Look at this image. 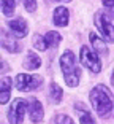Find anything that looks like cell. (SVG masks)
I'll use <instances>...</instances> for the list:
<instances>
[{"label":"cell","mask_w":114,"mask_h":124,"mask_svg":"<svg viewBox=\"0 0 114 124\" xmlns=\"http://www.w3.org/2000/svg\"><path fill=\"white\" fill-rule=\"evenodd\" d=\"M59 64H60V70L63 73V80H65L67 86L76 88L78 84H79V80H81V67L78 65L76 56L70 49H67L60 56Z\"/></svg>","instance_id":"cell-2"},{"label":"cell","mask_w":114,"mask_h":124,"mask_svg":"<svg viewBox=\"0 0 114 124\" xmlns=\"http://www.w3.org/2000/svg\"><path fill=\"white\" fill-rule=\"evenodd\" d=\"M52 22L57 27H67L70 22V11L65 7H57L52 15Z\"/></svg>","instance_id":"cell-10"},{"label":"cell","mask_w":114,"mask_h":124,"mask_svg":"<svg viewBox=\"0 0 114 124\" xmlns=\"http://www.w3.org/2000/svg\"><path fill=\"white\" fill-rule=\"evenodd\" d=\"M49 97L54 103H60L63 99V91L57 83H51L49 84Z\"/></svg>","instance_id":"cell-17"},{"label":"cell","mask_w":114,"mask_h":124,"mask_svg":"<svg viewBox=\"0 0 114 124\" xmlns=\"http://www.w3.org/2000/svg\"><path fill=\"white\" fill-rule=\"evenodd\" d=\"M8 29H10V32L14 37H18V38H24L29 33V26H27V21L24 18L11 19L8 22Z\"/></svg>","instance_id":"cell-9"},{"label":"cell","mask_w":114,"mask_h":124,"mask_svg":"<svg viewBox=\"0 0 114 124\" xmlns=\"http://www.w3.org/2000/svg\"><path fill=\"white\" fill-rule=\"evenodd\" d=\"M21 0H0V8H2V13H3L7 18H11L14 15L16 7L19 5Z\"/></svg>","instance_id":"cell-16"},{"label":"cell","mask_w":114,"mask_h":124,"mask_svg":"<svg viewBox=\"0 0 114 124\" xmlns=\"http://www.w3.org/2000/svg\"><path fill=\"white\" fill-rule=\"evenodd\" d=\"M44 38V43H46V48H57L60 45V41H62V35H60L59 32H55V30H49V32H46L43 35Z\"/></svg>","instance_id":"cell-15"},{"label":"cell","mask_w":114,"mask_h":124,"mask_svg":"<svg viewBox=\"0 0 114 124\" xmlns=\"http://www.w3.org/2000/svg\"><path fill=\"white\" fill-rule=\"evenodd\" d=\"M22 65H24V69L26 70H37L41 67V57L37 54V53L33 51H29L26 54V57H24V62H22Z\"/></svg>","instance_id":"cell-13"},{"label":"cell","mask_w":114,"mask_h":124,"mask_svg":"<svg viewBox=\"0 0 114 124\" xmlns=\"http://www.w3.org/2000/svg\"><path fill=\"white\" fill-rule=\"evenodd\" d=\"M89 40H90L94 51H95L97 54H106V53H108L106 41H105L101 37H98L95 32H90V33H89Z\"/></svg>","instance_id":"cell-14"},{"label":"cell","mask_w":114,"mask_h":124,"mask_svg":"<svg viewBox=\"0 0 114 124\" xmlns=\"http://www.w3.org/2000/svg\"><path fill=\"white\" fill-rule=\"evenodd\" d=\"M0 43H2L3 49H7L8 53H11V54H18V53H21V49H22V43L18 40V37L10 35L7 30H2Z\"/></svg>","instance_id":"cell-7"},{"label":"cell","mask_w":114,"mask_h":124,"mask_svg":"<svg viewBox=\"0 0 114 124\" xmlns=\"http://www.w3.org/2000/svg\"><path fill=\"white\" fill-rule=\"evenodd\" d=\"M74 111H76V115L79 116V123L81 124H95V119H94L92 113L89 111V108L84 103L78 102L76 105H74Z\"/></svg>","instance_id":"cell-12"},{"label":"cell","mask_w":114,"mask_h":124,"mask_svg":"<svg viewBox=\"0 0 114 124\" xmlns=\"http://www.w3.org/2000/svg\"><path fill=\"white\" fill-rule=\"evenodd\" d=\"M33 46L37 48L38 51H46V49H48V48H46V43H44L43 35H40V33L33 35Z\"/></svg>","instance_id":"cell-18"},{"label":"cell","mask_w":114,"mask_h":124,"mask_svg":"<svg viewBox=\"0 0 114 124\" xmlns=\"http://www.w3.org/2000/svg\"><path fill=\"white\" fill-rule=\"evenodd\" d=\"M89 100L94 111L101 118H106L114 108V95L105 84H97L89 94Z\"/></svg>","instance_id":"cell-1"},{"label":"cell","mask_w":114,"mask_h":124,"mask_svg":"<svg viewBox=\"0 0 114 124\" xmlns=\"http://www.w3.org/2000/svg\"><path fill=\"white\" fill-rule=\"evenodd\" d=\"M54 2H71V0H54Z\"/></svg>","instance_id":"cell-24"},{"label":"cell","mask_w":114,"mask_h":124,"mask_svg":"<svg viewBox=\"0 0 114 124\" xmlns=\"http://www.w3.org/2000/svg\"><path fill=\"white\" fill-rule=\"evenodd\" d=\"M11 70V67L8 65V62H5L3 59H2V56H0V75H3V73H8Z\"/></svg>","instance_id":"cell-21"},{"label":"cell","mask_w":114,"mask_h":124,"mask_svg":"<svg viewBox=\"0 0 114 124\" xmlns=\"http://www.w3.org/2000/svg\"><path fill=\"white\" fill-rule=\"evenodd\" d=\"M94 22L97 26V30L100 35L103 37V40L108 43H114V24L111 22L109 15L105 10H98L94 16Z\"/></svg>","instance_id":"cell-3"},{"label":"cell","mask_w":114,"mask_h":124,"mask_svg":"<svg viewBox=\"0 0 114 124\" xmlns=\"http://www.w3.org/2000/svg\"><path fill=\"white\" fill-rule=\"evenodd\" d=\"M111 83H113V86H114V69H113V73H111Z\"/></svg>","instance_id":"cell-23"},{"label":"cell","mask_w":114,"mask_h":124,"mask_svg":"<svg viewBox=\"0 0 114 124\" xmlns=\"http://www.w3.org/2000/svg\"><path fill=\"white\" fill-rule=\"evenodd\" d=\"M101 3H103L105 8H108V10L114 15V0H101Z\"/></svg>","instance_id":"cell-22"},{"label":"cell","mask_w":114,"mask_h":124,"mask_svg":"<svg viewBox=\"0 0 114 124\" xmlns=\"http://www.w3.org/2000/svg\"><path fill=\"white\" fill-rule=\"evenodd\" d=\"M55 124H74V121L71 119L68 115H57L55 116Z\"/></svg>","instance_id":"cell-19"},{"label":"cell","mask_w":114,"mask_h":124,"mask_svg":"<svg viewBox=\"0 0 114 124\" xmlns=\"http://www.w3.org/2000/svg\"><path fill=\"white\" fill-rule=\"evenodd\" d=\"M11 88H13V80L10 77L0 78V105H7L10 102Z\"/></svg>","instance_id":"cell-11"},{"label":"cell","mask_w":114,"mask_h":124,"mask_svg":"<svg viewBox=\"0 0 114 124\" xmlns=\"http://www.w3.org/2000/svg\"><path fill=\"white\" fill-rule=\"evenodd\" d=\"M79 61H81V65H84V69H87L89 72H92V73L101 72L100 56L94 49H90L89 46H84V45L81 46V49H79Z\"/></svg>","instance_id":"cell-4"},{"label":"cell","mask_w":114,"mask_h":124,"mask_svg":"<svg viewBox=\"0 0 114 124\" xmlns=\"http://www.w3.org/2000/svg\"><path fill=\"white\" fill-rule=\"evenodd\" d=\"M24 7L29 13L37 11V0H24Z\"/></svg>","instance_id":"cell-20"},{"label":"cell","mask_w":114,"mask_h":124,"mask_svg":"<svg viewBox=\"0 0 114 124\" xmlns=\"http://www.w3.org/2000/svg\"><path fill=\"white\" fill-rule=\"evenodd\" d=\"M43 84V77L30 75V73H19L14 78V88L22 92H30L38 89Z\"/></svg>","instance_id":"cell-5"},{"label":"cell","mask_w":114,"mask_h":124,"mask_svg":"<svg viewBox=\"0 0 114 124\" xmlns=\"http://www.w3.org/2000/svg\"><path fill=\"white\" fill-rule=\"evenodd\" d=\"M27 110H29V116L30 121L33 124H38L43 121L44 118V108H43V103L38 100V99H30L29 103H27Z\"/></svg>","instance_id":"cell-8"},{"label":"cell","mask_w":114,"mask_h":124,"mask_svg":"<svg viewBox=\"0 0 114 124\" xmlns=\"http://www.w3.org/2000/svg\"><path fill=\"white\" fill-rule=\"evenodd\" d=\"M26 111H27V100L19 99V97L14 99L10 103V107H8V113H7L8 123L10 124H22Z\"/></svg>","instance_id":"cell-6"}]
</instances>
